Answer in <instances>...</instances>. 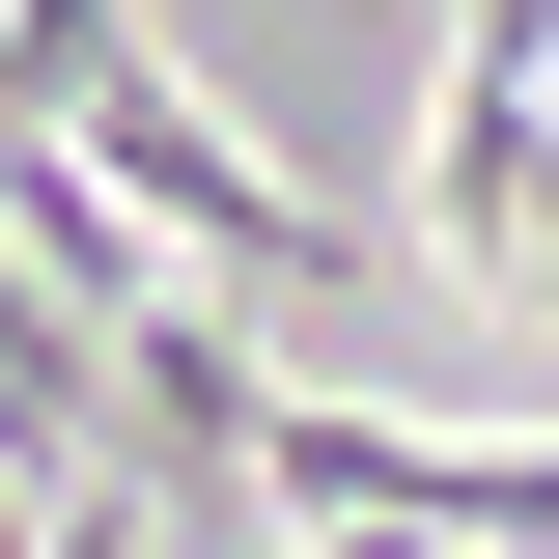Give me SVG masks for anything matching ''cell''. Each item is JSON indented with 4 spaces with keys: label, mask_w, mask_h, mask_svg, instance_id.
Returning a JSON list of instances; mask_svg holds the SVG:
<instances>
[{
    "label": "cell",
    "mask_w": 559,
    "mask_h": 559,
    "mask_svg": "<svg viewBox=\"0 0 559 559\" xmlns=\"http://www.w3.org/2000/svg\"><path fill=\"white\" fill-rule=\"evenodd\" d=\"M0 84H28V112L112 168V224H140V252H197V280H280V308H336V280H364V224H336V197H280L252 140H224L197 84L140 57V0H0Z\"/></svg>",
    "instance_id": "6da1fadb"
}]
</instances>
